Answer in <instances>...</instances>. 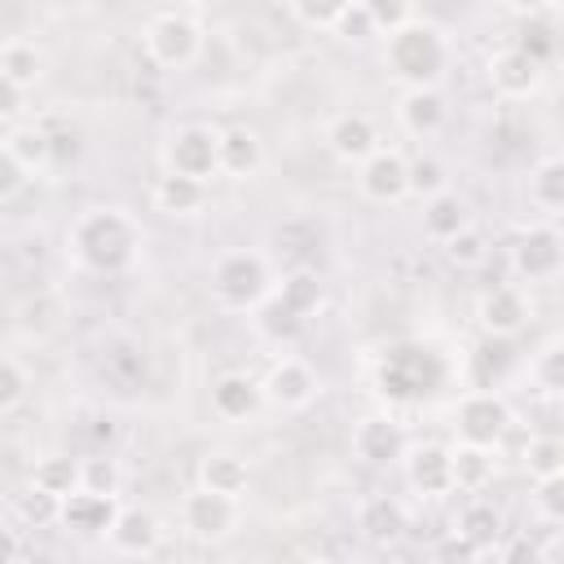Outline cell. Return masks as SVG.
I'll return each instance as SVG.
<instances>
[{"mask_svg": "<svg viewBox=\"0 0 564 564\" xmlns=\"http://www.w3.org/2000/svg\"><path fill=\"white\" fill-rule=\"evenodd\" d=\"M260 388H264V401H273L278 410H304L317 397V375L300 357H278Z\"/></svg>", "mask_w": 564, "mask_h": 564, "instance_id": "8fae6325", "label": "cell"}, {"mask_svg": "<svg viewBox=\"0 0 564 564\" xmlns=\"http://www.w3.org/2000/svg\"><path fill=\"white\" fill-rule=\"evenodd\" d=\"M516 48H524L529 57H538V62L546 66V57L555 53V40H551V31H546L542 22H529V26L520 31V40H516Z\"/></svg>", "mask_w": 564, "mask_h": 564, "instance_id": "f6af8a7d", "label": "cell"}, {"mask_svg": "<svg viewBox=\"0 0 564 564\" xmlns=\"http://www.w3.org/2000/svg\"><path fill=\"white\" fill-rule=\"evenodd\" d=\"M489 84H494L502 97L520 101V97L538 93V84H542V62L511 44V48H502V53L489 57Z\"/></svg>", "mask_w": 564, "mask_h": 564, "instance_id": "9a60e30c", "label": "cell"}, {"mask_svg": "<svg viewBox=\"0 0 564 564\" xmlns=\"http://www.w3.org/2000/svg\"><path fill=\"white\" fill-rule=\"evenodd\" d=\"M335 35H344V40H370V35H379V22L370 18L366 0H352V4L339 13V22H335Z\"/></svg>", "mask_w": 564, "mask_h": 564, "instance_id": "60d3db41", "label": "cell"}, {"mask_svg": "<svg viewBox=\"0 0 564 564\" xmlns=\"http://www.w3.org/2000/svg\"><path fill=\"white\" fill-rule=\"evenodd\" d=\"M163 167L181 172V176H198V181L220 176V132L198 128V123L172 132L163 145Z\"/></svg>", "mask_w": 564, "mask_h": 564, "instance_id": "8992f818", "label": "cell"}, {"mask_svg": "<svg viewBox=\"0 0 564 564\" xmlns=\"http://www.w3.org/2000/svg\"><path fill=\"white\" fill-rule=\"evenodd\" d=\"M397 119L410 137H436L445 128V97L436 88H405Z\"/></svg>", "mask_w": 564, "mask_h": 564, "instance_id": "ffe728a7", "label": "cell"}, {"mask_svg": "<svg viewBox=\"0 0 564 564\" xmlns=\"http://www.w3.org/2000/svg\"><path fill=\"white\" fill-rule=\"evenodd\" d=\"M370 18L379 22V31H401L405 22H414V0H366Z\"/></svg>", "mask_w": 564, "mask_h": 564, "instance_id": "7bdbcfd3", "label": "cell"}, {"mask_svg": "<svg viewBox=\"0 0 564 564\" xmlns=\"http://www.w3.org/2000/svg\"><path fill=\"white\" fill-rule=\"evenodd\" d=\"M198 48H203V31L185 13H159L145 26V53L163 70H185L198 57Z\"/></svg>", "mask_w": 564, "mask_h": 564, "instance_id": "277c9868", "label": "cell"}, {"mask_svg": "<svg viewBox=\"0 0 564 564\" xmlns=\"http://www.w3.org/2000/svg\"><path fill=\"white\" fill-rule=\"evenodd\" d=\"M212 300L229 313H256L269 300V264L256 251H225L212 269Z\"/></svg>", "mask_w": 564, "mask_h": 564, "instance_id": "3957f363", "label": "cell"}, {"mask_svg": "<svg viewBox=\"0 0 564 564\" xmlns=\"http://www.w3.org/2000/svg\"><path fill=\"white\" fill-rule=\"evenodd\" d=\"M44 75V53L31 40H9L0 48V79L13 88H35Z\"/></svg>", "mask_w": 564, "mask_h": 564, "instance_id": "4316f807", "label": "cell"}, {"mask_svg": "<svg viewBox=\"0 0 564 564\" xmlns=\"http://www.w3.org/2000/svg\"><path fill=\"white\" fill-rule=\"evenodd\" d=\"M511 264L524 282H551L564 273V234L555 225H529L511 247Z\"/></svg>", "mask_w": 564, "mask_h": 564, "instance_id": "ba28073f", "label": "cell"}, {"mask_svg": "<svg viewBox=\"0 0 564 564\" xmlns=\"http://www.w3.org/2000/svg\"><path fill=\"white\" fill-rule=\"evenodd\" d=\"M13 511H18V520H22V524L44 529V524H57V520H62V498H57V494H48V489H40V485H31L26 494H18Z\"/></svg>", "mask_w": 564, "mask_h": 564, "instance_id": "836d02e7", "label": "cell"}, {"mask_svg": "<svg viewBox=\"0 0 564 564\" xmlns=\"http://www.w3.org/2000/svg\"><path fill=\"white\" fill-rule=\"evenodd\" d=\"M502 9H511V13H524V18H533V13H542V9H551L555 0H498Z\"/></svg>", "mask_w": 564, "mask_h": 564, "instance_id": "bcb514c9", "label": "cell"}, {"mask_svg": "<svg viewBox=\"0 0 564 564\" xmlns=\"http://www.w3.org/2000/svg\"><path fill=\"white\" fill-rule=\"evenodd\" d=\"M352 454L361 463H370V467H388V463H401L410 454V445H405V432H401L397 419L370 414V419H361L352 427Z\"/></svg>", "mask_w": 564, "mask_h": 564, "instance_id": "7c38bea8", "label": "cell"}, {"mask_svg": "<svg viewBox=\"0 0 564 564\" xmlns=\"http://www.w3.org/2000/svg\"><path fill=\"white\" fill-rule=\"evenodd\" d=\"M79 471H84V485L88 489H101V494H119V463L115 458H106V454H93V458H84L79 463Z\"/></svg>", "mask_w": 564, "mask_h": 564, "instance_id": "b9f144b4", "label": "cell"}, {"mask_svg": "<svg viewBox=\"0 0 564 564\" xmlns=\"http://www.w3.org/2000/svg\"><path fill=\"white\" fill-rule=\"evenodd\" d=\"M449 458H454V489L476 494V489L489 485V476H494V454H489V445L458 441V445L449 449Z\"/></svg>", "mask_w": 564, "mask_h": 564, "instance_id": "83f0119b", "label": "cell"}, {"mask_svg": "<svg viewBox=\"0 0 564 564\" xmlns=\"http://www.w3.org/2000/svg\"><path fill=\"white\" fill-rule=\"evenodd\" d=\"M198 485H207V489H216V494H229V498H242L247 485H251V467H247V458L234 454V449H212V454H203V463H198Z\"/></svg>", "mask_w": 564, "mask_h": 564, "instance_id": "44dd1931", "label": "cell"}, {"mask_svg": "<svg viewBox=\"0 0 564 564\" xmlns=\"http://www.w3.org/2000/svg\"><path fill=\"white\" fill-rule=\"evenodd\" d=\"M467 225H471V212H467V203H463L458 194L441 189V194L423 198V234H427L432 242H449V238L463 234Z\"/></svg>", "mask_w": 564, "mask_h": 564, "instance_id": "cb8c5ba5", "label": "cell"}, {"mask_svg": "<svg viewBox=\"0 0 564 564\" xmlns=\"http://www.w3.org/2000/svg\"><path fill=\"white\" fill-rule=\"evenodd\" d=\"M154 207L167 216H198L207 207V181L198 176H181V172H163L154 185Z\"/></svg>", "mask_w": 564, "mask_h": 564, "instance_id": "603a6c76", "label": "cell"}, {"mask_svg": "<svg viewBox=\"0 0 564 564\" xmlns=\"http://www.w3.org/2000/svg\"><path fill=\"white\" fill-rule=\"evenodd\" d=\"M441 383V361L427 348H392L379 370V392L392 401H414Z\"/></svg>", "mask_w": 564, "mask_h": 564, "instance_id": "5b68a950", "label": "cell"}, {"mask_svg": "<svg viewBox=\"0 0 564 564\" xmlns=\"http://www.w3.org/2000/svg\"><path fill=\"white\" fill-rule=\"evenodd\" d=\"M361 172H357V185H361V194L370 198V203H397V198H405L410 194V163L397 154V150H375L366 163H357Z\"/></svg>", "mask_w": 564, "mask_h": 564, "instance_id": "4fadbf2b", "label": "cell"}, {"mask_svg": "<svg viewBox=\"0 0 564 564\" xmlns=\"http://www.w3.org/2000/svg\"><path fill=\"white\" fill-rule=\"evenodd\" d=\"M185 4H207V0H185Z\"/></svg>", "mask_w": 564, "mask_h": 564, "instance_id": "7dc6e473", "label": "cell"}, {"mask_svg": "<svg viewBox=\"0 0 564 564\" xmlns=\"http://www.w3.org/2000/svg\"><path fill=\"white\" fill-rule=\"evenodd\" d=\"M445 247V260L449 264H458V269H476V264H485V256H489V247H485V234L476 229V225H467L463 234H454L449 242H441Z\"/></svg>", "mask_w": 564, "mask_h": 564, "instance_id": "d590c367", "label": "cell"}, {"mask_svg": "<svg viewBox=\"0 0 564 564\" xmlns=\"http://www.w3.org/2000/svg\"><path fill=\"white\" fill-rule=\"evenodd\" d=\"M31 485H40V489H48V494L66 498L70 489H79V485H84V471H79V463H75V458L53 454V458H40V463H35Z\"/></svg>", "mask_w": 564, "mask_h": 564, "instance_id": "d6a6232c", "label": "cell"}, {"mask_svg": "<svg viewBox=\"0 0 564 564\" xmlns=\"http://www.w3.org/2000/svg\"><path fill=\"white\" fill-rule=\"evenodd\" d=\"M388 70L405 84V88H436V79L449 66V44L441 35V26L432 22H405L401 31L388 35V53H383Z\"/></svg>", "mask_w": 564, "mask_h": 564, "instance_id": "7a4b0ae2", "label": "cell"}, {"mask_svg": "<svg viewBox=\"0 0 564 564\" xmlns=\"http://www.w3.org/2000/svg\"><path fill=\"white\" fill-rule=\"evenodd\" d=\"M106 538H110V546L119 555H150L159 546V520L150 511H141V507H123Z\"/></svg>", "mask_w": 564, "mask_h": 564, "instance_id": "7402d4cb", "label": "cell"}, {"mask_svg": "<svg viewBox=\"0 0 564 564\" xmlns=\"http://www.w3.org/2000/svg\"><path fill=\"white\" fill-rule=\"evenodd\" d=\"M529 317H533V308H529V295L520 291V286H489L485 295H480V304H476V322H480V330L485 335H494V339H511V335H520L524 326H529Z\"/></svg>", "mask_w": 564, "mask_h": 564, "instance_id": "30bf717a", "label": "cell"}, {"mask_svg": "<svg viewBox=\"0 0 564 564\" xmlns=\"http://www.w3.org/2000/svg\"><path fill=\"white\" fill-rule=\"evenodd\" d=\"M26 388H31L26 366L18 357H4V366H0V414H13L26 397Z\"/></svg>", "mask_w": 564, "mask_h": 564, "instance_id": "8d00e7d4", "label": "cell"}, {"mask_svg": "<svg viewBox=\"0 0 564 564\" xmlns=\"http://www.w3.org/2000/svg\"><path fill=\"white\" fill-rule=\"evenodd\" d=\"M524 471L533 480H546V476H560L564 471V441L560 436H533L524 445Z\"/></svg>", "mask_w": 564, "mask_h": 564, "instance_id": "e575fe53", "label": "cell"}, {"mask_svg": "<svg viewBox=\"0 0 564 564\" xmlns=\"http://www.w3.org/2000/svg\"><path fill=\"white\" fill-rule=\"evenodd\" d=\"M278 300L286 304V308H295L304 322L322 308V300H326V291H322V278L313 273V269H295V273H286L282 278V286H278Z\"/></svg>", "mask_w": 564, "mask_h": 564, "instance_id": "4dcf8cb0", "label": "cell"}, {"mask_svg": "<svg viewBox=\"0 0 564 564\" xmlns=\"http://www.w3.org/2000/svg\"><path fill=\"white\" fill-rule=\"evenodd\" d=\"M264 163V150H260V137L247 132V128H225L220 132V176H256Z\"/></svg>", "mask_w": 564, "mask_h": 564, "instance_id": "484cf974", "label": "cell"}, {"mask_svg": "<svg viewBox=\"0 0 564 564\" xmlns=\"http://www.w3.org/2000/svg\"><path fill=\"white\" fill-rule=\"evenodd\" d=\"M529 203L560 216L564 212V159H542L529 172Z\"/></svg>", "mask_w": 564, "mask_h": 564, "instance_id": "f546056e", "label": "cell"}, {"mask_svg": "<svg viewBox=\"0 0 564 564\" xmlns=\"http://www.w3.org/2000/svg\"><path fill=\"white\" fill-rule=\"evenodd\" d=\"M181 524H185V533H189V538L220 542V538H229V533H234V524H238V498H229V494H216V489L198 485V489H194V494H185V502H181Z\"/></svg>", "mask_w": 564, "mask_h": 564, "instance_id": "9c48e42d", "label": "cell"}, {"mask_svg": "<svg viewBox=\"0 0 564 564\" xmlns=\"http://www.w3.org/2000/svg\"><path fill=\"white\" fill-rule=\"evenodd\" d=\"M352 0H291V13L304 22V26H335L339 22V13L348 9Z\"/></svg>", "mask_w": 564, "mask_h": 564, "instance_id": "ab89813d", "label": "cell"}, {"mask_svg": "<svg viewBox=\"0 0 564 564\" xmlns=\"http://www.w3.org/2000/svg\"><path fill=\"white\" fill-rule=\"evenodd\" d=\"M357 529H361V538L388 546V542H397V538L405 533V511H401L397 498L375 494V498H366V502L357 507Z\"/></svg>", "mask_w": 564, "mask_h": 564, "instance_id": "d4e9b609", "label": "cell"}, {"mask_svg": "<svg viewBox=\"0 0 564 564\" xmlns=\"http://www.w3.org/2000/svg\"><path fill=\"white\" fill-rule=\"evenodd\" d=\"M260 401H264V388H260L251 375L229 370V375H220V379L212 383V410H216L220 419H229V423L251 419V414L260 410Z\"/></svg>", "mask_w": 564, "mask_h": 564, "instance_id": "ac0fdd59", "label": "cell"}, {"mask_svg": "<svg viewBox=\"0 0 564 564\" xmlns=\"http://www.w3.org/2000/svg\"><path fill=\"white\" fill-rule=\"evenodd\" d=\"M441 189H445V167H441V159L419 154V159L410 163V194H414V198H432V194H441Z\"/></svg>", "mask_w": 564, "mask_h": 564, "instance_id": "f35d334b", "label": "cell"}, {"mask_svg": "<svg viewBox=\"0 0 564 564\" xmlns=\"http://www.w3.org/2000/svg\"><path fill=\"white\" fill-rule=\"evenodd\" d=\"M507 423H511V405L498 397V392H489V388H476V392H467L463 401H458V410H454V427H458V441H471V445H498V436L507 432Z\"/></svg>", "mask_w": 564, "mask_h": 564, "instance_id": "52a82bcc", "label": "cell"}, {"mask_svg": "<svg viewBox=\"0 0 564 564\" xmlns=\"http://www.w3.org/2000/svg\"><path fill=\"white\" fill-rule=\"evenodd\" d=\"M141 247V229L123 207H93L70 229V251L93 273H123Z\"/></svg>", "mask_w": 564, "mask_h": 564, "instance_id": "6da1fadb", "label": "cell"}, {"mask_svg": "<svg viewBox=\"0 0 564 564\" xmlns=\"http://www.w3.org/2000/svg\"><path fill=\"white\" fill-rule=\"evenodd\" d=\"M256 330H260L264 339H273V344H291V339L304 330V317H300L295 308H286L278 295H269V300L256 308Z\"/></svg>", "mask_w": 564, "mask_h": 564, "instance_id": "1f68e13d", "label": "cell"}, {"mask_svg": "<svg viewBox=\"0 0 564 564\" xmlns=\"http://www.w3.org/2000/svg\"><path fill=\"white\" fill-rule=\"evenodd\" d=\"M326 145H330V154L344 159V163H366V159L379 150V132H375L370 115H361V110H344V115L330 119V128H326Z\"/></svg>", "mask_w": 564, "mask_h": 564, "instance_id": "2e32d148", "label": "cell"}, {"mask_svg": "<svg viewBox=\"0 0 564 564\" xmlns=\"http://www.w3.org/2000/svg\"><path fill=\"white\" fill-rule=\"evenodd\" d=\"M533 502H538V511H542L546 520L564 524V471H560V476H546V480H538V494H533Z\"/></svg>", "mask_w": 564, "mask_h": 564, "instance_id": "ee69618b", "label": "cell"}, {"mask_svg": "<svg viewBox=\"0 0 564 564\" xmlns=\"http://www.w3.org/2000/svg\"><path fill=\"white\" fill-rule=\"evenodd\" d=\"M9 159H18L31 176L53 167V137L44 123H4V145H0Z\"/></svg>", "mask_w": 564, "mask_h": 564, "instance_id": "d6986e66", "label": "cell"}, {"mask_svg": "<svg viewBox=\"0 0 564 564\" xmlns=\"http://www.w3.org/2000/svg\"><path fill=\"white\" fill-rule=\"evenodd\" d=\"M115 498H119V494H101V489L79 485V489H70V494L62 498V520H57V524H66V529H75V533H110L115 516L123 511Z\"/></svg>", "mask_w": 564, "mask_h": 564, "instance_id": "5bb4252c", "label": "cell"}, {"mask_svg": "<svg viewBox=\"0 0 564 564\" xmlns=\"http://www.w3.org/2000/svg\"><path fill=\"white\" fill-rule=\"evenodd\" d=\"M405 480L414 494L423 498H441V494H454V458L449 449L441 445H419L405 454Z\"/></svg>", "mask_w": 564, "mask_h": 564, "instance_id": "e0dca14e", "label": "cell"}, {"mask_svg": "<svg viewBox=\"0 0 564 564\" xmlns=\"http://www.w3.org/2000/svg\"><path fill=\"white\" fill-rule=\"evenodd\" d=\"M533 383L546 388V392H564V339L560 344H546L538 357H533Z\"/></svg>", "mask_w": 564, "mask_h": 564, "instance_id": "74e56055", "label": "cell"}, {"mask_svg": "<svg viewBox=\"0 0 564 564\" xmlns=\"http://www.w3.org/2000/svg\"><path fill=\"white\" fill-rule=\"evenodd\" d=\"M458 542H467L471 551H485V546H494L498 542V533H502V516L489 507V502H467L463 511H458Z\"/></svg>", "mask_w": 564, "mask_h": 564, "instance_id": "f1b7e54d", "label": "cell"}]
</instances>
